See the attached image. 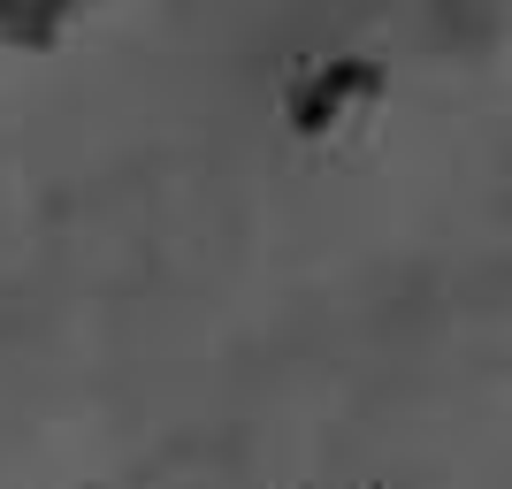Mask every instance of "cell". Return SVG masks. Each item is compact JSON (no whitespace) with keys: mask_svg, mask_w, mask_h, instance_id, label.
<instances>
[{"mask_svg":"<svg viewBox=\"0 0 512 489\" xmlns=\"http://www.w3.org/2000/svg\"><path fill=\"white\" fill-rule=\"evenodd\" d=\"M375 85H383V69L360 62V54H352V62H329L314 85L291 92V123H299V130H329L344 100H360V92H375Z\"/></svg>","mask_w":512,"mask_h":489,"instance_id":"obj_1","label":"cell"}]
</instances>
